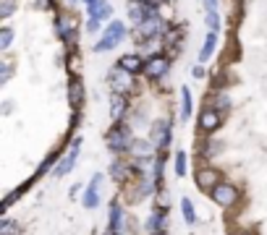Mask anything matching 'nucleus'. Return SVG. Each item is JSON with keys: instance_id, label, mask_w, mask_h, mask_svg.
<instances>
[{"instance_id": "20e7f679", "label": "nucleus", "mask_w": 267, "mask_h": 235, "mask_svg": "<svg viewBox=\"0 0 267 235\" xmlns=\"http://www.w3.org/2000/svg\"><path fill=\"white\" fill-rule=\"evenodd\" d=\"M168 68H170V60H168L165 55H152V58L147 60V65H144V74H147L149 79H160V76L168 74Z\"/></svg>"}, {"instance_id": "aec40b11", "label": "nucleus", "mask_w": 267, "mask_h": 235, "mask_svg": "<svg viewBox=\"0 0 267 235\" xmlns=\"http://www.w3.org/2000/svg\"><path fill=\"white\" fill-rule=\"evenodd\" d=\"M123 100L126 97H121V94H116V100H113V118L116 121H121V115H123Z\"/></svg>"}, {"instance_id": "6ab92c4d", "label": "nucleus", "mask_w": 267, "mask_h": 235, "mask_svg": "<svg viewBox=\"0 0 267 235\" xmlns=\"http://www.w3.org/2000/svg\"><path fill=\"white\" fill-rule=\"evenodd\" d=\"M175 175H178V178L186 175V154H184V152L175 154Z\"/></svg>"}, {"instance_id": "2eb2a0df", "label": "nucleus", "mask_w": 267, "mask_h": 235, "mask_svg": "<svg viewBox=\"0 0 267 235\" xmlns=\"http://www.w3.org/2000/svg\"><path fill=\"white\" fill-rule=\"evenodd\" d=\"M121 217H123V215H121V206L113 204V206H110V232H113V235L121 232V225H123Z\"/></svg>"}, {"instance_id": "1a4fd4ad", "label": "nucleus", "mask_w": 267, "mask_h": 235, "mask_svg": "<svg viewBox=\"0 0 267 235\" xmlns=\"http://www.w3.org/2000/svg\"><path fill=\"white\" fill-rule=\"evenodd\" d=\"M76 154H79V138L74 141V147H71V152H69V154H65V159H63V162H58L55 175H65V173H71V170H74V165H76Z\"/></svg>"}, {"instance_id": "f03ea898", "label": "nucleus", "mask_w": 267, "mask_h": 235, "mask_svg": "<svg viewBox=\"0 0 267 235\" xmlns=\"http://www.w3.org/2000/svg\"><path fill=\"white\" fill-rule=\"evenodd\" d=\"M210 196H212V201L220 204V206H231V204L238 201V191H236L231 183H217L212 191H210Z\"/></svg>"}, {"instance_id": "f8f14e48", "label": "nucleus", "mask_w": 267, "mask_h": 235, "mask_svg": "<svg viewBox=\"0 0 267 235\" xmlns=\"http://www.w3.org/2000/svg\"><path fill=\"white\" fill-rule=\"evenodd\" d=\"M220 126V112L217 110H205L202 118H199V128L202 131H215Z\"/></svg>"}, {"instance_id": "ddd939ff", "label": "nucleus", "mask_w": 267, "mask_h": 235, "mask_svg": "<svg viewBox=\"0 0 267 235\" xmlns=\"http://www.w3.org/2000/svg\"><path fill=\"white\" fill-rule=\"evenodd\" d=\"M118 65H121L123 70H128V74H139V70H144V65H147V63H142V58H139V55H123Z\"/></svg>"}, {"instance_id": "6e6552de", "label": "nucleus", "mask_w": 267, "mask_h": 235, "mask_svg": "<svg viewBox=\"0 0 267 235\" xmlns=\"http://www.w3.org/2000/svg\"><path fill=\"white\" fill-rule=\"evenodd\" d=\"M100 183H102V175H95V178H92V183H89V188L84 191V206H86V209H95V206L100 204V196H97Z\"/></svg>"}, {"instance_id": "f3484780", "label": "nucleus", "mask_w": 267, "mask_h": 235, "mask_svg": "<svg viewBox=\"0 0 267 235\" xmlns=\"http://www.w3.org/2000/svg\"><path fill=\"white\" fill-rule=\"evenodd\" d=\"M181 97H184V102H181V118H184V121H189V112H191V94H189L186 86L181 89Z\"/></svg>"}, {"instance_id": "9d476101", "label": "nucleus", "mask_w": 267, "mask_h": 235, "mask_svg": "<svg viewBox=\"0 0 267 235\" xmlns=\"http://www.w3.org/2000/svg\"><path fill=\"white\" fill-rule=\"evenodd\" d=\"M165 225H168L165 212H163V209H154L152 215H149V222H147V230H149V235H158V232H163V230H165Z\"/></svg>"}, {"instance_id": "4468645a", "label": "nucleus", "mask_w": 267, "mask_h": 235, "mask_svg": "<svg viewBox=\"0 0 267 235\" xmlns=\"http://www.w3.org/2000/svg\"><path fill=\"white\" fill-rule=\"evenodd\" d=\"M215 42H217V34L210 32L207 39H205V44H202V53H199V63H207V60H210V55H212V50H215Z\"/></svg>"}, {"instance_id": "f257e3e1", "label": "nucleus", "mask_w": 267, "mask_h": 235, "mask_svg": "<svg viewBox=\"0 0 267 235\" xmlns=\"http://www.w3.org/2000/svg\"><path fill=\"white\" fill-rule=\"evenodd\" d=\"M131 133H128V128H123V126H116V128H110V133H107V147L113 149V152H126V149H131Z\"/></svg>"}, {"instance_id": "4be33fe9", "label": "nucleus", "mask_w": 267, "mask_h": 235, "mask_svg": "<svg viewBox=\"0 0 267 235\" xmlns=\"http://www.w3.org/2000/svg\"><path fill=\"white\" fill-rule=\"evenodd\" d=\"M11 39H13V32H11V29H3V32H0V47H3V50L11 44Z\"/></svg>"}, {"instance_id": "393cba45", "label": "nucleus", "mask_w": 267, "mask_h": 235, "mask_svg": "<svg viewBox=\"0 0 267 235\" xmlns=\"http://www.w3.org/2000/svg\"><path fill=\"white\" fill-rule=\"evenodd\" d=\"M84 3H86V6H89V8H92V6H95V3H97V0H84Z\"/></svg>"}, {"instance_id": "0eeeda50", "label": "nucleus", "mask_w": 267, "mask_h": 235, "mask_svg": "<svg viewBox=\"0 0 267 235\" xmlns=\"http://www.w3.org/2000/svg\"><path fill=\"white\" fill-rule=\"evenodd\" d=\"M168 141H170V126L165 121H158L154 128H152V144L154 147H165Z\"/></svg>"}, {"instance_id": "bb28decb", "label": "nucleus", "mask_w": 267, "mask_h": 235, "mask_svg": "<svg viewBox=\"0 0 267 235\" xmlns=\"http://www.w3.org/2000/svg\"><path fill=\"white\" fill-rule=\"evenodd\" d=\"M139 3H147V0H139Z\"/></svg>"}, {"instance_id": "39448f33", "label": "nucleus", "mask_w": 267, "mask_h": 235, "mask_svg": "<svg viewBox=\"0 0 267 235\" xmlns=\"http://www.w3.org/2000/svg\"><path fill=\"white\" fill-rule=\"evenodd\" d=\"M110 86H113V91L116 94H123L131 89V74L128 70H123V68H118V70H113V74H110Z\"/></svg>"}, {"instance_id": "412c9836", "label": "nucleus", "mask_w": 267, "mask_h": 235, "mask_svg": "<svg viewBox=\"0 0 267 235\" xmlns=\"http://www.w3.org/2000/svg\"><path fill=\"white\" fill-rule=\"evenodd\" d=\"M16 232H18V225L13 220H6L3 227H0V235H16Z\"/></svg>"}, {"instance_id": "423d86ee", "label": "nucleus", "mask_w": 267, "mask_h": 235, "mask_svg": "<svg viewBox=\"0 0 267 235\" xmlns=\"http://www.w3.org/2000/svg\"><path fill=\"white\" fill-rule=\"evenodd\" d=\"M196 183H199V188H202V191H212V188L220 183V173L217 170H199L196 173Z\"/></svg>"}, {"instance_id": "dca6fc26", "label": "nucleus", "mask_w": 267, "mask_h": 235, "mask_svg": "<svg viewBox=\"0 0 267 235\" xmlns=\"http://www.w3.org/2000/svg\"><path fill=\"white\" fill-rule=\"evenodd\" d=\"M181 212H184V220L189 222V225H194L196 222V212H194V204H191V199L186 196V199H181Z\"/></svg>"}, {"instance_id": "5701e85b", "label": "nucleus", "mask_w": 267, "mask_h": 235, "mask_svg": "<svg viewBox=\"0 0 267 235\" xmlns=\"http://www.w3.org/2000/svg\"><path fill=\"white\" fill-rule=\"evenodd\" d=\"M13 13V0H0V16H11Z\"/></svg>"}, {"instance_id": "7ed1b4c3", "label": "nucleus", "mask_w": 267, "mask_h": 235, "mask_svg": "<svg viewBox=\"0 0 267 235\" xmlns=\"http://www.w3.org/2000/svg\"><path fill=\"white\" fill-rule=\"evenodd\" d=\"M121 39H123V24H121V21H113V24H110V29L105 32V37L95 44V50H97V53H102V50H113V47H116Z\"/></svg>"}, {"instance_id": "b1692460", "label": "nucleus", "mask_w": 267, "mask_h": 235, "mask_svg": "<svg viewBox=\"0 0 267 235\" xmlns=\"http://www.w3.org/2000/svg\"><path fill=\"white\" fill-rule=\"evenodd\" d=\"M205 21H207V27H210V32H215V29H217V11H210Z\"/></svg>"}, {"instance_id": "a878e982", "label": "nucleus", "mask_w": 267, "mask_h": 235, "mask_svg": "<svg viewBox=\"0 0 267 235\" xmlns=\"http://www.w3.org/2000/svg\"><path fill=\"white\" fill-rule=\"evenodd\" d=\"M238 235H252V232H238Z\"/></svg>"}, {"instance_id": "9b49d317", "label": "nucleus", "mask_w": 267, "mask_h": 235, "mask_svg": "<svg viewBox=\"0 0 267 235\" xmlns=\"http://www.w3.org/2000/svg\"><path fill=\"white\" fill-rule=\"evenodd\" d=\"M113 8H110L107 0H97V3L89 8V21H102V18H110Z\"/></svg>"}, {"instance_id": "cd10ccee", "label": "nucleus", "mask_w": 267, "mask_h": 235, "mask_svg": "<svg viewBox=\"0 0 267 235\" xmlns=\"http://www.w3.org/2000/svg\"><path fill=\"white\" fill-rule=\"evenodd\" d=\"M158 235H165V232H158Z\"/></svg>"}, {"instance_id": "a211bd4d", "label": "nucleus", "mask_w": 267, "mask_h": 235, "mask_svg": "<svg viewBox=\"0 0 267 235\" xmlns=\"http://www.w3.org/2000/svg\"><path fill=\"white\" fill-rule=\"evenodd\" d=\"M69 94H71V105L74 107H79V102H81V84L74 79L71 81V86H69Z\"/></svg>"}]
</instances>
